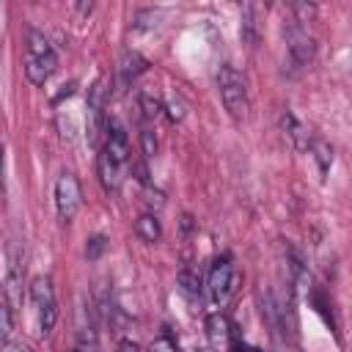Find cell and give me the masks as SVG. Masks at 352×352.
Segmentation results:
<instances>
[{"mask_svg":"<svg viewBox=\"0 0 352 352\" xmlns=\"http://www.w3.org/2000/svg\"><path fill=\"white\" fill-rule=\"evenodd\" d=\"M58 69V55L50 47V41L44 38V33H38L36 28L28 30V55H25V74L33 85H44L52 72Z\"/></svg>","mask_w":352,"mask_h":352,"instance_id":"6da1fadb","label":"cell"},{"mask_svg":"<svg viewBox=\"0 0 352 352\" xmlns=\"http://www.w3.org/2000/svg\"><path fill=\"white\" fill-rule=\"evenodd\" d=\"M30 305H33V316H36V327L38 336H50L55 322H58V302H55V289L52 280L47 275H36L30 283Z\"/></svg>","mask_w":352,"mask_h":352,"instance_id":"7a4b0ae2","label":"cell"},{"mask_svg":"<svg viewBox=\"0 0 352 352\" xmlns=\"http://www.w3.org/2000/svg\"><path fill=\"white\" fill-rule=\"evenodd\" d=\"M217 91L223 99V107L228 110L231 118H245L248 113V85L242 80V74L234 66H220L217 69Z\"/></svg>","mask_w":352,"mask_h":352,"instance_id":"3957f363","label":"cell"},{"mask_svg":"<svg viewBox=\"0 0 352 352\" xmlns=\"http://www.w3.org/2000/svg\"><path fill=\"white\" fill-rule=\"evenodd\" d=\"M234 280H236V275H234L231 258H228V256L214 258L212 267H209V275H206V294H209V302L217 305V308L226 305L228 297H231V292H234Z\"/></svg>","mask_w":352,"mask_h":352,"instance_id":"277c9868","label":"cell"},{"mask_svg":"<svg viewBox=\"0 0 352 352\" xmlns=\"http://www.w3.org/2000/svg\"><path fill=\"white\" fill-rule=\"evenodd\" d=\"M286 33V50H289V60L294 66H308L316 55V41L308 33L305 25H300L297 19H289V25H283Z\"/></svg>","mask_w":352,"mask_h":352,"instance_id":"5b68a950","label":"cell"},{"mask_svg":"<svg viewBox=\"0 0 352 352\" xmlns=\"http://www.w3.org/2000/svg\"><path fill=\"white\" fill-rule=\"evenodd\" d=\"M82 206V190H80V179L74 173H60L58 182H55V209H58V217L63 223L74 220V214L80 212Z\"/></svg>","mask_w":352,"mask_h":352,"instance_id":"8992f818","label":"cell"},{"mask_svg":"<svg viewBox=\"0 0 352 352\" xmlns=\"http://www.w3.org/2000/svg\"><path fill=\"white\" fill-rule=\"evenodd\" d=\"M206 338L212 344L214 352H228L231 349V341H234V324L228 322L226 314H209L206 316Z\"/></svg>","mask_w":352,"mask_h":352,"instance_id":"52a82bcc","label":"cell"},{"mask_svg":"<svg viewBox=\"0 0 352 352\" xmlns=\"http://www.w3.org/2000/svg\"><path fill=\"white\" fill-rule=\"evenodd\" d=\"M258 300H261V316H264V322L270 324L272 336L286 338V314H283V308L278 305L275 294H272L270 289H264V292L258 294Z\"/></svg>","mask_w":352,"mask_h":352,"instance_id":"ba28073f","label":"cell"},{"mask_svg":"<svg viewBox=\"0 0 352 352\" xmlns=\"http://www.w3.org/2000/svg\"><path fill=\"white\" fill-rule=\"evenodd\" d=\"M280 129H283V135L292 140V146L294 148H300V151H305V148H311V132L294 118V113H283L280 116Z\"/></svg>","mask_w":352,"mask_h":352,"instance_id":"9c48e42d","label":"cell"},{"mask_svg":"<svg viewBox=\"0 0 352 352\" xmlns=\"http://www.w3.org/2000/svg\"><path fill=\"white\" fill-rule=\"evenodd\" d=\"M102 107H104V82H102V80H96V82L91 85V91H88V118H91L88 132H91V140H94V138H96V132H99Z\"/></svg>","mask_w":352,"mask_h":352,"instance_id":"30bf717a","label":"cell"},{"mask_svg":"<svg viewBox=\"0 0 352 352\" xmlns=\"http://www.w3.org/2000/svg\"><path fill=\"white\" fill-rule=\"evenodd\" d=\"M146 66H148V60H146L140 52L126 50V52L121 55V60H118V77H121V85H126V82H132L138 74H143Z\"/></svg>","mask_w":352,"mask_h":352,"instance_id":"8fae6325","label":"cell"},{"mask_svg":"<svg viewBox=\"0 0 352 352\" xmlns=\"http://www.w3.org/2000/svg\"><path fill=\"white\" fill-rule=\"evenodd\" d=\"M258 16H261V6L248 3L245 6V16H242V38L250 47H256L258 38H261V22H258Z\"/></svg>","mask_w":352,"mask_h":352,"instance_id":"7c38bea8","label":"cell"},{"mask_svg":"<svg viewBox=\"0 0 352 352\" xmlns=\"http://www.w3.org/2000/svg\"><path fill=\"white\" fill-rule=\"evenodd\" d=\"M135 234H138L143 242H148V245L160 242V236H162V226H160L157 214H140V217L135 220Z\"/></svg>","mask_w":352,"mask_h":352,"instance_id":"4fadbf2b","label":"cell"},{"mask_svg":"<svg viewBox=\"0 0 352 352\" xmlns=\"http://www.w3.org/2000/svg\"><path fill=\"white\" fill-rule=\"evenodd\" d=\"M311 151H314V160H316V165H319V173L324 176V173L330 170V165H333V148H330L324 140H314V143H311Z\"/></svg>","mask_w":352,"mask_h":352,"instance_id":"5bb4252c","label":"cell"},{"mask_svg":"<svg viewBox=\"0 0 352 352\" xmlns=\"http://www.w3.org/2000/svg\"><path fill=\"white\" fill-rule=\"evenodd\" d=\"M179 286L184 289V294L187 297H198L201 294V275L195 272V270H190V267H184L182 272H179Z\"/></svg>","mask_w":352,"mask_h":352,"instance_id":"9a60e30c","label":"cell"},{"mask_svg":"<svg viewBox=\"0 0 352 352\" xmlns=\"http://www.w3.org/2000/svg\"><path fill=\"white\" fill-rule=\"evenodd\" d=\"M0 314H3V341H6V346H11V333H14V305L3 297V308H0Z\"/></svg>","mask_w":352,"mask_h":352,"instance_id":"2e32d148","label":"cell"},{"mask_svg":"<svg viewBox=\"0 0 352 352\" xmlns=\"http://www.w3.org/2000/svg\"><path fill=\"white\" fill-rule=\"evenodd\" d=\"M165 110H168V118H170V121H182V118L187 116V104H184L182 96H170L168 104H165Z\"/></svg>","mask_w":352,"mask_h":352,"instance_id":"e0dca14e","label":"cell"},{"mask_svg":"<svg viewBox=\"0 0 352 352\" xmlns=\"http://www.w3.org/2000/svg\"><path fill=\"white\" fill-rule=\"evenodd\" d=\"M292 14H294V19H297L300 25H305V22L314 19L316 6H311V3H294V6H292Z\"/></svg>","mask_w":352,"mask_h":352,"instance_id":"ac0fdd59","label":"cell"},{"mask_svg":"<svg viewBox=\"0 0 352 352\" xmlns=\"http://www.w3.org/2000/svg\"><path fill=\"white\" fill-rule=\"evenodd\" d=\"M140 110H143V118H157L160 116V110H162V104L154 99V96H148V94H143L140 96Z\"/></svg>","mask_w":352,"mask_h":352,"instance_id":"d6986e66","label":"cell"},{"mask_svg":"<svg viewBox=\"0 0 352 352\" xmlns=\"http://www.w3.org/2000/svg\"><path fill=\"white\" fill-rule=\"evenodd\" d=\"M148 352H182V349L170 336H160V338H154L148 344Z\"/></svg>","mask_w":352,"mask_h":352,"instance_id":"ffe728a7","label":"cell"},{"mask_svg":"<svg viewBox=\"0 0 352 352\" xmlns=\"http://www.w3.org/2000/svg\"><path fill=\"white\" fill-rule=\"evenodd\" d=\"M104 248H107V239H104L102 234H96V236L88 239V245H85V256H88V258H99Z\"/></svg>","mask_w":352,"mask_h":352,"instance_id":"44dd1931","label":"cell"},{"mask_svg":"<svg viewBox=\"0 0 352 352\" xmlns=\"http://www.w3.org/2000/svg\"><path fill=\"white\" fill-rule=\"evenodd\" d=\"M140 143H143V157H146V160L157 154V138H154L151 129H143V132H140Z\"/></svg>","mask_w":352,"mask_h":352,"instance_id":"7402d4cb","label":"cell"},{"mask_svg":"<svg viewBox=\"0 0 352 352\" xmlns=\"http://www.w3.org/2000/svg\"><path fill=\"white\" fill-rule=\"evenodd\" d=\"M118 352H138V344H135V341H126V338H124V341L118 344Z\"/></svg>","mask_w":352,"mask_h":352,"instance_id":"603a6c76","label":"cell"},{"mask_svg":"<svg viewBox=\"0 0 352 352\" xmlns=\"http://www.w3.org/2000/svg\"><path fill=\"white\" fill-rule=\"evenodd\" d=\"M72 352H96V346L94 344H77Z\"/></svg>","mask_w":352,"mask_h":352,"instance_id":"cb8c5ba5","label":"cell"},{"mask_svg":"<svg viewBox=\"0 0 352 352\" xmlns=\"http://www.w3.org/2000/svg\"><path fill=\"white\" fill-rule=\"evenodd\" d=\"M91 8H94L91 3H77L74 6V11H80V14H91Z\"/></svg>","mask_w":352,"mask_h":352,"instance_id":"d4e9b609","label":"cell"},{"mask_svg":"<svg viewBox=\"0 0 352 352\" xmlns=\"http://www.w3.org/2000/svg\"><path fill=\"white\" fill-rule=\"evenodd\" d=\"M8 349H11V352H30L25 344H14V346H8Z\"/></svg>","mask_w":352,"mask_h":352,"instance_id":"484cf974","label":"cell"}]
</instances>
